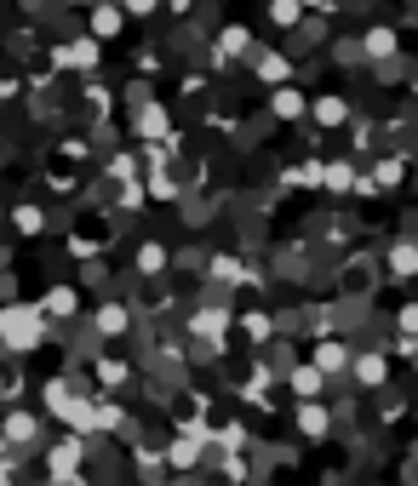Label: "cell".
<instances>
[{
	"instance_id": "6da1fadb",
	"label": "cell",
	"mask_w": 418,
	"mask_h": 486,
	"mask_svg": "<svg viewBox=\"0 0 418 486\" xmlns=\"http://www.w3.org/2000/svg\"><path fill=\"white\" fill-rule=\"evenodd\" d=\"M0 338H40V315H0Z\"/></svg>"
},
{
	"instance_id": "7a4b0ae2",
	"label": "cell",
	"mask_w": 418,
	"mask_h": 486,
	"mask_svg": "<svg viewBox=\"0 0 418 486\" xmlns=\"http://www.w3.org/2000/svg\"><path fill=\"white\" fill-rule=\"evenodd\" d=\"M390 269H395V275H418V246H395Z\"/></svg>"
},
{
	"instance_id": "3957f363",
	"label": "cell",
	"mask_w": 418,
	"mask_h": 486,
	"mask_svg": "<svg viewBox=\"0 0 418 486\" xmlns=\"http://www.w3.org/2000/svg\"><path fill=\"white\" fill-rule=\"evenodd\" d=\"M292 389H298L304 401H315V395H321V372H310V366H304V372H292Z\"/></svg>"
},
{
	"instance_id": "277c9868",
	"label": "cell",
	"mask_w": 418,
	"mask_h": 486,
	"mask_svg": "<svg viewBox=\"0 0 418 486\" xmlns=\"http://www.w3.org/2000/svg\"><path fill=\"white\" fill-rule=\"evenodd\" d=\"M315 361H321L327 372H338V366H344V343H321V355H315Z\"/></svg>"
},
{
	"instance_id": "5b68a950",
	"label": "cell",
	"mask_w": 418,
	"mask_h": 486,
	"mask_svg": "<svg viewBox=\"0 0 418 486\" xmlns=\"http://www.w3.org/2000/svg\"><path fill=\"white\" fill-rule=\"evenodd\" d=\"M46 309H52V315H69V309H75V292H63V286H58V292L46 298Z\"/></svg>"
},
{
	"instance_id": "8992f818",
	"label": "cell",
	"mask_w": 418,
	"mask_h": 486,
	"mask_svg": "<svg viewBox=\"0 0 418 486\" xmlns=\"http://www.w3.org/2000/svg\"><path fill=\"white\" fill-rule=\"evenodd\" d=\"M315 115H321V126H338V120H344V103H332V98H327Z\"/></svg>"
},
{
	"instance_id": "52a82bcc",
	"label": "cell",
	"mask_w": 418,
	"mask_h": 486,
	"mask_svg": "<svg viewBox=\"0 0 418 486\" xmlns=\"http://www.w3.org/2000/svg\"><path fill=\"white\" fill-rule=\"evenodd\" d=\"M258 69H264V80H286V63L281 58H258Z\"/></svg>"
},
{
	"instance_id": "ba28073f",
	"label": "cell",
	"mask_w": 418,
	"mask_h": 486,
	"mask_svg": "<svg viewBox=\"0 0 418 486\" xmlns=\"http://www.w3.org/2000/svg\"><path fill=\"white\" fill-rule=\"evenodd\" d=\"M6 435H12V440H29V435H34V418H12Z\"/></svg>"
},
{
	"instance_id": "9c48e42d",
	"label": "cell",
	"mask_w": 418,
	"mask_h": 486,
	"mask_svg": "<svg viewBox=\"0 0 418 486\" xmlns=\"http://www.w3.org/2000/svg\"><path fill=\"white\" fill-rule=\"evenodd\" d=\"M127 6H132V12H149V6H155V0H127Z\"/></svg>"
},
{
	"instance_id": "30bf717a",
	"label": "cell",
	"mask_w": 418,
	"mask_h": 486,
	"mask_svg": "<svg viewBox=\"0 0 418 486\" xmlns=\"http://www.w3.org/2000/svg\"><path fill=\"white\" fill-rule=\"evenodd\" d=\"M315 6H321V0H315Z\"/></svg>"
}]
</instances>
